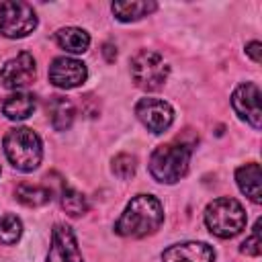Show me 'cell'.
<instances>
[{
  "mask_svg": "<svg viewBox=\"0 0 262 262\" xmlns=\"http://www.w3.org/2000/svg\"><path fill=\"white\" fill-rule=\"evenodd\" d=\"M164 221V207L154 194H137L129 201L115 223V231L123 237H145Z\"/></svg>",
  "mask_w": 262,
  "mask_h": 262,
  "instance_id": "1",
  "label": "cell"
},
{
  "mask_svg": "<svg viewBox=\"0 0 262 262\" xmlns=\"http://www.w3.org/2000/svg\"><path fill=\"white\" fill-rule=\"evenodd\" d=\"M4 154L12 168L20 172H33L43 158V145L39 135L29 127H14L4 135Z\"/></svg>",
  "mask_w": 262,
  "mask_h": 262,
  "instance_id": "2",
  "label": "cell"
},
{
  "mask_svg": "<svg viewBox=\"0 0 262 262\" xmlns=\"http://www.w3.org/2000/svg\"><path fill=\"white\" fill-rule=\"evenodd\" d=\"M190 154H192V147L182 141L160 145L154 149V154L149 158V164H147L149 174L158 182L174 184L186 176L188 164H190Z\"/></svg>",
  "mask_w": 262,
  "mask_h": 262,
  "instance_id": "3",
  "label": "cell"
},
{
  "mask_svg": "<svg viewBox=\"0 0 262 262\" xmlns=\"http://www.w3.org/2000/svg\"><path fill=\"white\" fill-rule=\"evenodd\" d=\"M205 225L213 235L221 239L233 237L246 227V211L239 201L231 196L215 199L205 209Z\"/></svg>",
  "mask_w": 262,
  "mask_h": 262,
  "instance_id": "4",
  "label": "cell"
},
{
  "mask_svg": "<svg viewBox=\"0 0 262 262\" xmlns=\"http://www.w3.org/2000/svg\"><path fill=\"white\" fill-rule=\"evenodd\" d=\"M170 68L158 51L141 49L131 57V78L137 88L145 92L160 90L168 80Z\"/></svg>",
  "mask_w": 262,
  "mask_h": 262,
  "instance_id": "5",
  "label": "cell"
},
{
  "mask_svg": "<svg viewBox=\"0 0 262 262\" xmlns=\"http://www.w3.org/2000/svg\"><path fill=\"white\" fill-rule=\"evenodd\" d=\"M37 27V14L31 4L18 0H6L0 4V33L8 39H20L33 33Z\"/></svg>",
  "mask_w": 262,
  "mask_h": 262,
  "instance_id": "6",
  "label": "cell"
},
{
  "mask_svg": "<svg viewBox=\"0 0 262 262\" xmlns=\"http://www.w3.org/2000/svg\"><path fill=\"white\" fill-rule=\"evenodd\" d=\"M35 76H37L35 57L23 51L0 68V86L8 90H18V88L29 86L35 80Z\"/></svg>",
  "mask_w": 262,
  "mask_h": 262,
  "instance_id": "7",
  "label": "cell"
},
{
  "mask_svg": "<svg viewBox=\"0 0 262 262\" xmlns=\"http://www.w3.org/2000/svg\"><path fill=\"white\" fill-rule=\"evenodd\" d=\"M231 106L239 119L250 123L254 129H260L262 111H260V88L254 82L239 84L231 94Z\"/></svg>",
  "mask_w": 262,
  "mask_h": 262,
  "instance_id": "8",
  "label": "cell"
},
{
  "mask_svg": "<svg viewBox=\"0 0 262 262\" xmlns=\"http://www.w3.org/2000/svg\"><path fill=\"white\" fill-rule=\"evenodd\" d=\"M135 115L151 133H164L174 121L172 106L162 98H141L135 106Z\"/></svg>",
  "mask_w": 262,
  "mask_h": 262,
  "instance_id": "9",
  "label": "cell"
},
{
  "mask_svg": "<svg viewBox=\"0 0 262 262\" xmlns=\"http://www.w3.org/2000/svg\"><path fill=\"white\" fill-rule=\"evenodd\" d=\"M45 262H84L82 252L78 248L76 235L70 225L66 223H55L51 231V246L47 252Z\"/></svg>",
  "mask_w": 262,
  "mask_h": 262,
  "instance_id": "10",
  "label": "cell"
},
{
  "mask_svg": "<svg viewBox=\"0 0 262 262\" xmlns=\"http://www.w3.org/2000/svg\"><path fill=\"white\" fill-rule=\"evenodd\" d=\"M88 78V70L74 57H55L49 66V82L57 88H78Z\"/></svg>",
  "mask_w": 262,
  "mask_h": 262,
  "instance_id": "11",
  "label": "cell"
},
{
  "mask_svg": "<svg viewBox=\"0 0 262 262\" xmlns=\"http://www.w3.org/2000/svg\"><path fill=\"white\" fill-rule=\"evenodd\" d=\"M164 262H213L215 250L205 242H184L174 244L164 250Z\"/></svg>",
  "mask_w": 262,
  "mask_h": 262,
  "instance_id": "12",
  "label": "cell"
},
{
  "mask_svg": "<svg viewBox=\"0 0 262 262\" xmlns=\"http://www.w3.org/2000/svg\"><path fill=\"white\" fill-rule=\"evenodd\" d=\"M260 166L256 162H250L242 168H237L235 172V182L239 186V190L252 201V203H260L262 201V186H260Z\"/></svg>",
  "mask_w": 262,
  "mask_h": 262,
  "instance_id": "13",
  "label": "cell"
},
{
  "mask_svg": "<svg viewBox=\"0 0 262 262\" xmlns=\"http://www.w3.org/2000/svg\"><path fill=\"white\" fill-rule=\"evenodd\" d=\"M47 113L51 119V125L55 131H66L72 127L76 117V106L66 96H51L47 102Z\"/></svg>",
  "mask_w": 262,
  "mask_h": 262,
  "instance_id": "14",
  "label": "cell"
},
{
  "mask_svg": "<svg viewBox=\"0 0 262 262\" xmlns=\"http://www.w3.org/2000/svg\"><path fill=\"white\" fill-rule=\"evenodd\" d=\"M35 111V96L29 92H14L10 96H6V100L2 102V113L10 119V121H23L27 117H31Z\"/></svg>",
  "mask_w": 262,
  "mask_h": 262,
  "instance_id": "15",
  "label": "cell"
},
{
  "mask_svg": "<svg viewBox=\"0 0 262 262\" xmlns=\"http://www.w3.org/2000/svg\"><path fill=\"white\" fill-rule=\"evenodd\" d=\"M158 8L156 2H113L111 10L113 14L121 20V23H133V20H139L147 14H151L154 10Z\"/></svg>",
  "mask_w": 262,
  "mask_h": 262,
  "instance_id": "16",
  "label": "cell"
},
{
  "mask_svg": "<svg viewBox=\"0 0 262 262\" xmlns=\"http://www.w3.org/2000/svg\"><path fill=\"white\" fill-rule=\"evenodd\" d=\"M55 41L61 49L70 53H84L90 45V35L78 27H66L55 33Z\"/></svg>",
  "mask_w": 262,
  "mask_h": 262,
  "instance_id": "17",
  "label": "cell"
},
{
  "mask_svg": "<svg viewBox=\"0 0 262 262\" xmlns=\"http://www.w3.org/2000/svg\"><path fill=\"white\" fill-rule=\"evenodd\" d=\"M14 196L25 207H43V205H47L51 201V190L47 186H41V184L23 182V184L16 186Z\"/></svg>",
  "mask_w": 262,
  "mask_h": 262,
  "instance_id": "18",
  "label": "cell"
},
{
  "mask_svg": "<svg viewBox=\"0 0 262 262\" xmlns=\"http://www.w3.org/2000/svg\"><path fill=\"white\" fill-rule=\"evenodd\" d=\"M61 209L70 215V217H80L88 211V201L82 192H78L72 186H63L61 188Z\"/></svg>",
  "mask_w": 262,
  "mask_h": 262,
  "instance_id": "19",
  "label": "cell"
},
{
  "mask_svg": "<svg viewBox=\"0 0 262 262\" xmlns=\"http://www.w3.org/2000/svg\"><path fill=\"white\" fill-rule=\"evenodd\" d=\"M20 233H23V223L16 215L0 217V244L12 246L20 239Z\"/></svg>",
  "mask_w": 262,
  "mask_h": 262,
  "instance_id": "20",
  "label": "cell"
},
{
  "mask_svg": "<svg viewBox=\"0 0 262 262\" xmlns=\"http://www.w3.org/2000/svg\"><path fill=\"white\" fill-rule=\"evenodd\" d=\"M135 170H137V160H135V156H131V154H119V156H115V160H113V172H115L121 180L131 178V176L135 174Z\"/></svg>",
  "mask_w": 262,
  "mask_h": 262,
  "instance_id": "21",
  "label": "cell"
},
{
  "mask_svg": "<svg viewBox=\"0 0 262 262\" xmlns=\"http://www.w3.org/2000/svg\"><path fill=\"white\" fill-rule=\"evenodd\" d=\"M242 254H246V256H260V252H262V242H260V221H256V225L252 227V233H250V237H246L244 239V244H242Z\"/></svg>",
  "mask_w": 262,
  "mask_h": 262,
  "instance_id": "22",
  "label": "cell"
},
{
  "mask_svg": "<svg viewBox=\"0 0 262 262\" xmlns=\"http://www.w3.org/2000/svg\"><path fill=\"white\" fill-rule=\"evenodd\" d=\"M260 41H252V43H248L246 45V53L252 57V61L254 63H260V59H262V53H260Z\"/></svg>",
  "mask_w": 262,
  "mask_h": 262,
  "instance_id": "23",
  "label": "cell"
},
{
  "mask_svg": "<svg viewBox=\"0 0 262 262\" xmlns=\"http://www.w3.org/2000/svg\"><path fill=\"white\" fill-rule=\"evenodd\" d=\"M102 53H104V57H106L108 63L117 59V49H115L111 43H104V45H102Z\"/></svg>",
  "mask_w": 262,
  "mask_h": 262,
  "instance_id": "24",
  "label": "cell"
}]
</instances>
